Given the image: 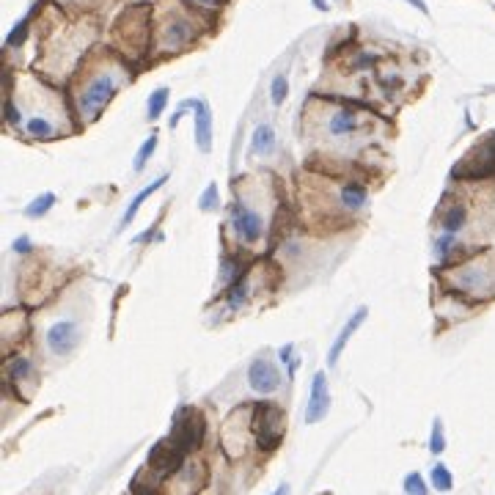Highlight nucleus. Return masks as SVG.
I'll return each mask as SVG.
<instances>
[{
	"label": "nucleus",
	"mask_w": 495,
	"mask_h": 495,
	"mask_svg": "<svg viewBox=\"0 0 495 495\" xmlns=\"http://www.w3.org/2000/svg\"><path fill=\"white\" fill-rule=\"evenodd\" d=\"M366 317H369V308L366 305H361V308H355V314L344 322V328L338 330V336H336V341L330 344L328 350V366H336L338 363V358H341V352L347 350V344H350V338L358 333V328H361L363 322H366Z\"/></svg>",
	"instance_id": "9b49d317"
},
{
	"label": "nucleus",
	"mask_w": 495,
	"mask_h": 495,
	"mask_svg": "<svg viewBox=\"0 0 495 495\" xmlns=\"http://www.w3.org/2000/svg\"><path fill=\"white\" fill-rule=\"evenodd\" d=\"M11 251L14 253H31V239L28 237H17L14 245H11Z\"/></svg>",
	"instance_id": "473e14b6"
},
{
	"label": "nucleus",
	"mask_w": 495,
	"mask_h": 495,
	"mask_svg": "<svg viewBox=\"0 0 495 495\" xmlns=\"http://www.w3.org/2000/svg\"><path fill=\"white\" fill-rule=\"evenodd\" d=\"M77 341H80V330L72 319H61L47 328V347L53 355H69L77 347Z\"/></svg>",
	"instance_id": "9d476101"
},
{
	"label": "nucleus",
	"mask_w": 495,
	"mask_h": 495,
	"mask_svg": "<svg viewBox=\"0 0 495 495\" xmlns=\"http://www.w3.org/2000/svg\"><path fill=\"white\" fill-rule=\"evenodd\" d=\"M369 201V193L361 182H347L338 187V204L347 209V212H361Z\"/></svg>",
	"instance_id": "4468645a"
},
{
	"label": "nucleus",
	"mask_w": 495,
	"mask_h": 495,
	"mask_svg": "<svg viewBox=\"0 0 495 495\" xmlns=\"http://www.w3.org/2000/svg\"><path fill=\"white\" fill-rule=\"evenodd\" d=\"M157 152V132H152L143 143H140V149H138V154H135V163H132V168H135V173H140L143 168H146V163L152 160V154Z\"/></svg>",
	"instance_id": "5701e85b"
},
{
	"label": "nucleus",
	"mask_w": 495,
	"mask_h": 495,
	"mask_svg": "<svg viewBox=\"0 0 495 495\" xmlns=\"http://www.w3.org/2000/svg\"><path fill=\"white\" fill-rule=\"evenodd\" d=\"M53 206H55V193H41V196H36L31 204L25 206V218L39 220V218H44Z\"/></svg>",
	"instance_id": "aec40b11"
},
{
	"label": "nucleus",
	"mask_w": 495,
	"mask_h": 495,
	"mask_svg": "<svg viewBox=\"0 0 495 495\" xmlns=\"http://www.w3.org/2000/svg\"><path fill=\"white\" fill-rule=\"evenodd\" d=\"M432 487L437 493H451V487H454V476H451V470L443 462L432 465Z\"/></svg>",
	"instance_id": "4be33fe9"
},
{
	"label": "nucleus",
	"mask_w": 495,
	"mask_h": 495,
	"mask_svg": "<svg viewBox=\"0 0 495 495\" xmlns=\"http://www.w3.org/2000/svg\"><path fill=\"white\" fill-rule=\"evenodd\" d=\"M165 182H168V173H163V176H157V179H154V182H152L149 187H143V190H140L138 196L132 198L130 204H127V209H124V215H121V229H127V226H130L132 220H135V215H138V209H140V204H143L146 198L152 196V193H157V190L163 187Z\"/></svg>",
	"instance_id": "dca6fc26"
},
{
	"label": "nucleus",
	"mask_w": 495,
	"mask_h": 495,
	"mask_svg": "<svg viewBox=\"0 0 495 495\" xmlns=\"http://www.w3.org/2000/svg\"><path fill=\"white\" fill-rule=\"evenodd\" d=\"M6 371H8V380H11V383H22V380L31 377L33 363H31V358H22V355H20V358H11V361H8Z\"/></svg>",
	"instance_id": "b1692460"
},
{
	"label": "nucleus",
	"mask_w": 495,
	"mask_h": 495,
	"mask_svg": "<svg viewBox=\"0 0 495 495\" xmlns=\"http://www.w3.org/2000/svg\"><path fill=\"white\" fill-rule=\"evenodd\" d=\"M275 152V130L270 124H259L253 130V138H251V154L256 157H267Z\"/></svg>",
	"instance_id": "f3484780"
},
{
	"label": "nucleus",
	"mask_w": 495,
	"mask_h": 495,
	"mask_svg": "<svg viewBox=\"0 0 495 495\" xmlns=\"http://www.w3.org/2000/svg\"><path fill=\"white\" fill-rule=\"evenodd\" d=\"M229 212H231V229L237 231V237H239L245 245H256V242L264 237V218L262 215H259L256 209L245 206L242 201H234Z\"/></svg>",
	"instance_id": "39448f33"
},
{
	"label": "nucleus",
	"mask_w": 495,
	"mask_h": 495,
	"mask_svg": "<svg viewBox=\"0 0 495 495\" xmlns=\"http://www.w3.org/2000/svg\"><path fill=\"white\" fill-rule=\"evenodd\" d=\"M443 449H446L443 421H440V418H435V421H432V435H429V451H432V454H443Z\"/></svg>",
	"instance_id": "bb28decb"
},
{
	"label": "nucleus",
	"mask_w": 495,
	"mask_h": 495,
	"mask_svg": "<svg viewBox=\"0 0 495 495\" xmlns=\"http://www.w3.org/2000/svg\"><path fill=\"white\" fill-rule=\"evenodd\" d=\"M407 3H410V6H416L421 14H429V8H427V3H424V0H407Z\"/></svg>",
	"instance_id": "4c0bfd02"
},
{
	"label": "nucleus",
	"mask_w": 495,
	"mask_h": 495,
	"mask_svg": "<svg viewBox=\"0 0 495 495\" xmlns=\"http://www.w3.org/2000/svg\"><path fill=\"white\" fill-rule=\"evenodd\" d=\"M198 36V28L193 20H187L185 14H171L163 28V44L165 50H182L185 44H190Z\"/></svg>",
	"instance_id": "6e6552de"
},
{
	"label": "nucleus",
	"mask_w": 495,
	"mask_h": 495,
	"mask_svg": "<svg viewBox=\"0 0 495 495\" xmlns=\"http://www.w3.org/2000/svg\"><path fill=\"white\" fill-rule=\"evenodd\" d=\"M454 245H457L454 234H443V237L435 242V256H437V259H449V253L454 251Z\"/></svg>",
	"instance_id": "c756f323"
},
{
	"label": "nucleus",
	"mask_w": 495,
	"mask_h": 495,
	"mask_svg": "<svg viewBox=\"0 0 495 495\" xmlns=\"http://www.w3.org/2000/svg\"><path fill=\"white\" fill-rule=\"evenodd\" d=\"M132 495H160V476L152 473L149 468H143L130 484Z\"/></svg>",
	"instance_id": "a211bd4d"
},
{
	"label": "nucleus",
	"mask_w": 495,
	"mask_h": 495,
	"mask_svg": "<svg viewBox=\"0 0 495 495\" xmlns=\"http://www.w3.org/2000/svg\"><path fill=\"white\" fill-rule=\"evenodd\" d=\"M25 132L36 138V140H50V138H55V127L47 121V119H41V116H31L28 121H25Z\"/></svg>",
	"instance_id": "412c9836"
},
{
	"label": "nucleus",
	"mask_w": 495,
	"mask_h": 495,
	"mask_svg": "<svg viewBox=\"0 0 495 495\" xmlns=\"http://www.w3.org/2000/svg\"><path fill=\"white\" fill-rule=\"evenodd\" d=\"M196 6H204V8H218L223 0H193Z\"/></svg>",
	"instance_id": "e433bc0d"
},
{
	"label": "nucleus",
	"mask_w": 495,
	"mask_h": 495,
	"mask_svg": "<svg viewBox=\"0 0 495 495\" xmlns=\"http://www.w3.org/2000/svg\"><path fill=\"white\" fill-rule=\"evenodd\" d=\"M314 6H317L319 11H325V8H328V6H325V0H314Z\"/></svg>",
	"instance_id": "ea45409f"
},
{
	"label": "nucleus",
	"mask_w": 495,
	"mask_h": 495,
	"mask_svg": "<svg viewBox=\"0 0 495 495\" xmlns=\"http://www.w3.org/2000/svg\"><path fill=\"white\" fill-rule=\"evenodd\" d=\"M286 97H289V80L284 74H275L272 83H270V99H272V105H284Z\"/></svg>",
	"instance_id": "a878e982"
},
{
	"label": "nucleus",
	"mask_w": 495,
	"mask_h": 495,
	"mask_svg": "<svg viewBox=\"0 0 495 495\" xmlns=\"http://www.w3.org/2000/svg\"><path fill=\"white\" fill-rule=\"evenodd\" d=\"M330 410V391L325 371H317L311 380V394H308V407H305V424H319Z\"/></svg>",
	"instance_id": "1a4fd4ad"
},
{
	"label": "nucleus",
	"mask_w": 495,
	"mask_h": 495,
	"mask_svg": "<svg viewBox=\"0 0 495 495\" xmlns=\"http://www.w3.org/2000/svg\"><path fill=\"white\" fill-rule=\"evenodd\" d=\"M404 495H427V482L421 473H407L404 476Z\"/></svg>",
	"instance_id": "c85d7f7f"
},
{
	"label": "nucleus",
	"mask_w": 495,
	"mask_h": 495,
	"mask_svg": "<svg viewBox=\"0 0 495 495\" xmlns=\"http://www.w3.org/2000/svg\"><path fill=\"white\" fill-rule=\"evenodd\" d=\"M465 223H468V206L465 204H449L446 206V212H443V218H440V226H443V234H460L465 229Z\"/></svg>",
	"instance_id": "2eb2a0df"
},
{
	"label": "nucleus",
	"mask_w": 495,
	"mask_h": 495,
	"mask_svg": "<svg viewBox=\"0 0 495 495\" xmlns=\"http://www.w3.org/2000/svg\"><path fill=\"white\" fill-rule=\"evenodd\" d=\"M154 231H157V226H152V229L146 231V234H140V237H135V242H138V245H143V242H149V239L154 237Z\"/></svg>",
	"instance_id": "c9c22d12"
},
{
	"label": "nucleus",
	"mask_w": 495,
	"mask_h": 495,
	"mask_svg": "<svg viewBox=\"0 0 495 495\" xmlns=\"http://www.w3.org/2000/svg\"><path fill=\"white\" fill-rule=\"evenodd\" d=\"M454 179H487V176H495V132L482 140L479 146H473L470 154L462 157V163L451 171Z\"/></svg>",
	"instance_id": "20e7f679"
},
{
	"label": "nucleus",
	"mask_w": 495,
	"mask_h": 495,
	"mask_svg": "<svg viewBox=\"0 0 495 495\" xmlns=\"http://www.w3.org/2000/svg\"><path fill=\"white\" fill-rule=\"evenodd\" d=\"M22 33H28V20H22V22H20V25H17L14 31L8 33V39H6V44H8V47H17V44H20L22 39H25Z\"/></svg>",
	"instance_id": "7c9ffc66"
},
{
	"label": "nucleus",
	"mask_w": 495,
	"mask_h": 495,
	"mask_svg": "<svg viewBox=\"0 0 495 495\" xmlns=\"http://www.w3.org/2000/svg\"><path fill=\"white\" fill-rule=\"evenodd\" d=\"M248 385L256 394H275L281 388V371L270 358H256L248 366Z\"/></svg>",
	"instance_id": "0eeeda50"
},
{
	"label": "nucleus",
	"mask_w": 495,
	"mask_h": 495,
	"mask_svg": "<svg viewBox=\"0 0 495 495\" xmlns=\"http://www.w3.org/2000/svg\"><path fill=\"white\" fill-rule=\"evenodd\" d=\"M193 110H196V146L209 154L212 152V110L204 99H193Z\"/></svg>",
	"instance_id": "f8f14e48"
},
{
	"label": "nucleus",
	"mask_w": 495,
	"mask_h": 495,
	"mask_svg": "<svg viewBox=\"0 0 495 495\" xmlns=\"http://www.w3.org/2000/svg\"><path fill=\"white\" fill-rule=\"evenodd\" d=\"M6 121L8 124H20V110L14 107V102H6Z\"/></svg>",
	"instance_id": "72a5a7b5"
},
{
	"label": "nucleus",
	"mask_w": 495,
	"mask_h": 495,
	"mask_svg": "<svg viewBox=\"0 0 495 495\" xmlns=\"http://www.w3.org/2000/svg\"><path fill=\"white\" fill-rule=\"evenodd\" d=\"M182 462H185V451H182L171 437H165V440H160V443L152 446L146 468H149L152 473H157L160 479H165V476L176 473V470L182 468Z\"/></svg>",
	"instance_id": "423d86ee"
},
{
	"label": "nucleus",
	"mask_w": 495,
	"mask_h": 495,
	"mask_svg": "<svg viewBox=\"0 0 495 495\" xmlns=\"http://www.w3.org/2000/svg\"><path fill=\"white\" fill-rule=\"evenodd\" d=\"M292 355H295V344H284V347H281V361L286 363V366H289V363L295 366V358H292Z\"/></svg>",
	"instance_id": "f704fd0d"
},
{
	"label": "nucleus",
	"mask_w": 495,
	"mask_h": 495,
	"mask_svg": "<svg viewBox=\"0 0 495 495\" xmlns=\"http://www.w3.org/2000/svg\"><path fill=\"white\" fill-rule=\"evenodd\" d=\"M248 297H251V284H248V278H239V281L231 284L229 292H226V305L231 311H239V308L248 305Z\"/></svg>",
	"instance_id": "6ab92c4d"
},
{
	"label": "nucleus",
	"mask_w": 495,
	"mask_h": 495,
	"mask_svg": "<svg viewBox=\"0 0 495 495\" xmlns=\"http://www.w3.org/2000/svg\"><path fill=\"white\" fill-rule=\"evenodd\" d=\"M204 432H206L204 416L198 413L196 407H182V410H176V416H173V429H171L168 437H171L185 454H190V451H196L198 446H201Z\"/></svg>",
	"instance_id": "7ed1b4c3"
},
{
	"label": "nucleus",
	"mask_w": 495,
	"mask_h": 495,
	"mask_svg": "<svg viewBox=\"0 0 495 495\" xmlns=\"http://www.w3.org/2000/svg\"><path fill=\"white\" fill-rule=\"evenodd\" d=\"M119 91V80L110 72H102L97 77H91V83L77 94V113L83 121H94L99 113L105 110V105L116 97Z\"/></svg>",
	"instance_id": "f257e3e1"
},
{
	"label": "nucleus",
	"mask_w": 495,
	"mask_h": 495,
	"mask_svg": "<svg viewBox=\"0 0 495 495\" xmlns=\"http://www.w3.org/2000/svg\"><path fill=\"white\" fill-rule=\"evenodd\" d=\"M270 495H289V484H281L275 493H270Z\"/></svg>",
	"instance_id": "58836bf2"
},
{
	"label": "nucleus",
	"mask_w": 495,
	"mask_h": 495,
	"mask_svg": "<svg viewBox=\"0 0 495 495\" xmlns=\"http://www.w3.org/2000/svg\"><path fill=\"white\" fill-rule=\"evenodd\" d=\"M377 64V55L374 53H361L355 61H352V69H369V66Z\"/></svg>",
	"instance_id": "2f4dec72"
},
{
	"label": "nucleus",
	"mask_w": 495,
	"mask_h": 495,
	"mask_svg": "<svg viewBox=\"0 0 495 495\" xmlns=\"http://www.w3.org/2000/svg\"><path fill=\"white\" fill-rule=\"evenodd\" d=\"M165 105H168V88H157V91H152V97H149V105H146V116H149V121H154V119H160L165 110Z\"/></svg>",
	"instance_id": "393cba45"
},
{
	"label": "nucleus",
	"mask_w": 495,
	"mask_h": 495,
	"mask_svg": "<svg viewBox=\"0 0 495 495\" xmlns=\"http://www.w3.org/2000/svg\"><path fill=\"white\" fill-rule=\"evenodd\" d=\"M218 204H220V201H218V185L212 182V185H206V190L198 196V209H201V212H215Z\"/></svg>",
	"instance_id": "cd10ccee"
},
{
	"label": "nucleus",
	"mask_w": 495,
	"mask_h": 495,
	"mask_svg": "<svg viewBox=\"0 0 495 495\" xmlns=\"http://www.w3.org/2000/svg\"><path fill=\"white\" fill-rule=\"evenodd\" d=\"M253 435L262 451H275L284 440V410L270 402H259L253 410Z\"/></svg>",
	"instance_id": "f03ea898"
},
{
	"label": "nucleus",
	"mask_w": 495,
	"mask_h": 495,
	"mask_svg": "<svg viewBox=\"0 0 495 495\" xmlns=\"http://www.w3.org/2000/svg\"><path fill=\"white\" fill-rule=\"evenodd\" d=\"M361 127H363L361 116H358L355 110H350V107H341V110L330 113V119H328V135H333V138L352 135V132H358Z\"/></svg>",
	"instance_id": "ddd939ff"
}]
</instances>
